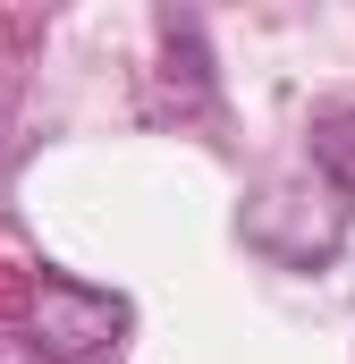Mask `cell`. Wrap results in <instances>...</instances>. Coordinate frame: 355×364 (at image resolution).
I'll return each instance as SVG.
<instances>
[{"instance_id":"obj_1","label":"cell","mask_w":355,"mask_h":364,"mask_svg":"<svg viewBox=\"0 0 355 364\" xmlns=\"http://www.w3.org/2000/svg\"><path fill=\"white\" fill-rule=\"evenodd\" d=\"M110 331H119V305H110V296H93L77 279H43V348H51V356H85Z\"/></svg>"}]
</instances>
